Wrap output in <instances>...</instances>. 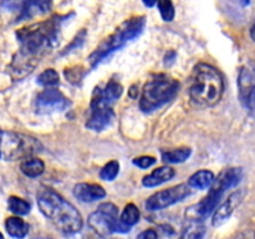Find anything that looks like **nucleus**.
<instances>
[{"label":"nucleus","mask_w":255,"mask_h":239,"mask_svg":"<svg viewBox=\"0 0 255 239\" xmlns=\"http://www.w3.org/2000/svg\"><path fill=\"white\" fill-rule=\"evenodd\" d=\"M146 6H153V5H156V1H144L143 2Z\"/></svg>","instance_id":"2f4dec72"},{"label":"nucleus","mask_w":255,"mask_h":239,"mask_svg":"<svg viewBox=\"0 0 255 239\" xmlns=\"http://www.w3.org/2000/svg\"><path fill=\"white\" fill-rule=\"evenodd\" d=\"M0 151L6 159L29 158L36 152L41 151V144L34 137L26 134L15 133V132H4L0 138Z\"/></svg>","instance_id":"6e6552de"},{"label":"nucleus","mask_w":255,"mask_h":239,"mask_svg":"<svg viewBox=\"0 0 255 239\" xmlns=\"http://www.w3.org/2000/svg\"><path fill=\"white\" fill-rule=\"evenodd\" d=\"M0 157H1V151H0Z\"/></svg>","instance_id":"c9c22d12"},{"label":"nucleus","mask_w":255,"mask_h":239,"mask_svg":"<svg viewBox=\"0 0 255 239\" xmlns=\"http://www.w3.org/2000/svg\"><path fill=\"white\" fill-rule=\"evenodd\" d=\"M224 92V81L217 69L207 64L196 66L192 76L189 95L196 104L211 107L221 101Z\"/></svg>","instance_id":"7ed1b4c3"},{"label":"nucleus","mask_w":255,"mask_h":239,"mask_svg":"<svg viewBox=\"0 0 255 239\" xmlns=\"http://www.w3.org/2000/svg\"><path fill=\"white\" fill-rule=\"evenodd\" d=\"M59 74L54 69L45 70L37 77V84L40 86L46 87V89H54V87H56L59 85Z\"/></svg>","instance_id":"b1692460"},{"label":"nucleus","mask_w":255,"mask_h":239,"mask_svg":"<svg viewBox=\"0 0 255 239\" xmlns=\"http://www.w3.org/2000/svg\"><path fill=\"white\" fill-rule=\"evenodd\" d=\"M74 196L85 203L99 201L106 197L104 187L97 183H79L74 187Z\"/></svg>","instance_id":"4468645a"},{"label":"nucleus","mask_w":255,"mask_h":239,"mask_svg":"<svg viewBox=\"0 0 255 239\" xmlns=\"http://www.w3.org/2000/svg\"><path fill=\"white\" fill-rule=\"evenodd\" d=\"M122 92H124V87L121 86L119 81L116 80H110L109 84L101 89V87H96L94 91V95L96 97H99L101 101H104L105 104L112 106L114 102H116L117 100L121 97Z\"/></svg>","instance_id":"2eb2a0df"},{"label":"nucleus","mask_w":255,"mask_h":239,"mask_svg":"<svg viewBox=\"0 0 255 239\" xmlns=\"http://www.w3.org/2000/svg\"><path fill=\"white\" fill-rule=\"evenodd\" d=\"M37 206L40 212L64 233L74 234L81 231L84 222L80 212L52 189L44 188L39 192Z\"/></svg>","instance_id":"f03ea898"},{"label":"nucleus","mask_w":255,"mask_h":239,"mask_svg":"<svg viewBox=\"0 0 255 239\" xmlns=\"http://www.w3.org/2000/svg\"><path fill=\"white\" fill-rule=\"evenodd\" d=\"M60 17L29 25L17 30L19 51L12 57L10 72L14 79H22L34 71L42 57L49 54L59 42Z\"/></svg>","instance_id":"f257e3e1"},{"label":"nucleus","mask_w":255,"mask_h":239,"mask_svg":"<svg viewBox=\"0 0 255 239\" xmlns=\"http://www.w3.org/2000/svg\"><path fill=\"white\" fill-rule=\"evenodd\" d=\"M7 207H9L10 212L17 214V216H25L31 209V206H30L29 202L15 196H11L7 199Z\"/></svg>","instance_id":"5701e85b"},{"label":"nucleus","mask_w":255,"mask_h":239,"mask_svg":"<svg viewBox=\"0 0 255 239\" xmlns=\"http://www.w3.org/2000/svg\"><path fill=\"white\" fill-rule=\"evenodd\" d=\"M144 26H146V17L144 16H133L129 17L128 20L122 22L114 34L110 35L109 37L104 40V42L96 47L94 52L90 55L89 62L91 67L97 66L104 59H106L110 54L114 51L122 49L125 45L128 44L129 41L138 37L143 32Z\"/></svg>","instance_id":"20e7f679"},{"label":"nucleus","mask_w":255,"mask_h":239,"mask_svg":"<svg viewBox=\"0 0 255 239\" xmlns=\"http://www.w3.org/2000/svg\"><path fill=\"white\" fill-rule=\"evenodd\" d=\"M51 4L47 1H27L22 2L21 9H20V16L17 21L24 19H29V17L37 16V15L46 14L50 10Z\"/></svg>","instance_id":"f3484780"},{"label":"nucleus","mask_w":255,"mask_h":239,"mask_svg":"<svg viewBox=\"0 0 255 239\" xmlns=\"http://www.w3.org/2000/svg\"><path fill=\"white\" fill-rule=\"evenodd\" d=\"M0 239H5V238H4V236H2L1 233H0Z\"/></svg>","instance_id":"473e14b6"},{"label":"nucleus","mask_w":255,"mask_h":239,"mask_svg":"<svg viewBox=\"0 0 255 239\" xmlns=\"http://www.w3.org/2000/svg\"><path fill=\"white\" fill-rule=\"evenodd\" d=\"M5 228L10 237L16 239H22L29 233V224L19 217H9L5 222Z\"/></svg>","instance_id":"a211bd4d"},{"label":"nucleus","mask_w":255,"mask_h":239,"mask_svg":"<svg viewBox=\"0 0 255 239\" xmlns=\"http://www.w3.org/2000/svg\"><path fill=\"white\" fill-rule=\"evenodd\" d=\"M20 169H21V172L25 176L30 177V178H35V177L41 176L45 169V164L40 158L29 157V158H25L21 162Z\"/></svg>","instance_id":"aec40b11"},{"label":"nucleus","mask_w":255,"mask_h":239,"mask_svg":"<svg viewBox=\"0 0 255 239\" xmlns=\"http://www.w3.org/2000/svg\"><path fill=\"white\" fill-rule=\"evenodd\" d=\"M214 173L213 172L208 171V169H201V171L196 172L189 177L188 186L191 188L197 189H207L213 184L214 182Z\"/></svg>","instance_id":"6ab92c4d"},{"label":"nucleus","mask_w":255,"mask_h":239,"mask_svg":"<svg viewBox=\"0 0 255 239\" xmlns=\"http://www.w3.org/2000/svg\"><path fill=\"white\" fill-rule=\"evenodd\" d=\"M252 234H253V233H247V232H244V233L239 234V236L237 237L236 239H255V236H253V237H252V238H251Z\"/></svg>","instance_id":"c756f323"},{"label":"nucleus","mask_w":255,"mask_h":239,"mask_svg":"<svg viewBox=\"0 0 255 239\" xmlns=\"http://www.w3.org/2000/svg\"><path fill=\"white\" fill-rule=\"evenodd\" d=\"M34 239H47V238H34Z\"/></svg>","instance_id":"f704fd0d"},{"label":"nucleus","mask_w":255,"mask_h":239,"mask_svg":"<svg viewBox=\"0 0 255 239\" xmlns=\"http://www.w3.org/2000/svg\"><path fill=\"white\" fill-rule=\"evenodd\" d=\"M137 239H158V234H157V232L154 229H147V231H143L142 233H139Z\"/></svg>","instance_id":"c85d7f7f"},{"label":"nucleus","mask_w":255,"mask_h":239,"mask_svg":"<svg viewBox=\"0 0 255 239\" xmlns=\"http://www.w3.org/2000/svg\"><path fill=\"white\" fill-rule=\"evenodd\" d=\"M139 221V209L137 208V206H134L133 203H129L125 207L124 212L121 214V218H120V222H121L124 226L133 227L134 224L138 223Z\"/></svg>","instance_id":"4be33fe9"},{"label":"nucleus","mask_w":255,"mask_h":239,"mask_svg":"<svg viewBox=\"0 0 255 239\" xmlns=\"http://www.w3.org/2000/svg\"><path fill=\"white\" fill-rule=\"evenodd\" d=\"M242 177H243V169L241 167H233V168H227L222 171L219 176L214 178L213 184L211 186L207 197H204L198 204L189 208L191 211L188 213H191V212L193 213V219L196 222L206 219L207 217L213 213L224 193L229 188L236 187L241 182Z\"/></svg>","instance_id":"39448f33"},{"label":"nucleus","mask_w":255,"mask_h":239,"mask_svg":"<svg viewBox=\"0 0 255 239\" xmlns=\"http://www.w3.org/2000/svg\"><path fill=\"white\" fill-rule=\"evenodd\" d=\"M154 163H156V158L152 156H141L133 159V164L139 168H149Z\"/></svg>","instance_id":"cd10ccee"},{"label":"nucleus","mask_w":255,"mask_h":239,"mask_svg":"<svg viewBox=\"0 0 255 239\" xmlns=\"http://www.w3.org/2000/svg\"><path fill=\"white\" fill-rule=\"evenodd\" d=\"M191 194V187L186 183H181L178 186L171 187L168 189L156 192L152 194L146 202V208L151 212L162 211L169 206L183 201L186 197Z\"/></svg>","instance_id":"1a4fd4ad"},{"label":"nucleus","mask_w":255,"mask_h":239,"mask_svg":"<svg viewBox=\"0 0 255 239\" xmlns=\"http://www.w3.org/2000/svg\"><path fill=\"white\" fill-rule=\"evenodd\" d=\"M246 189H238V191L233 192V193H232L231 196H229L228 198L216 209L213 219H212V224H213L214 227H219L222 226V224L226 223V222L231 218L232 214H233L234 209L242 203V201H243L244 197H246Z\"/></svg>","instance_id":"ddd939ff"},{"label":"nucleus","mask_w":255,"mask_h":239,"mask_svg":"<svg viewBox=\"0 0 255 239\" xmlns=\"http://www.w3.org/2000/svg\"><path fill=\"white\" fill-rule=\"evenodd\" d=\"M251 36H252V39H253L254 41H255V22H254L253 27H252V29H251Z\"/></svg>","instance_id":"7c9ffc66"},{"label":"nucleus","mask_w":255,"mask_h":239,"mask_svg":"<svg viewBox=\"0 0 255 239\" xmlns=\"http://www.w3.org/2000/svg\"><path fill=\"white\" fill-rule=\"evenodd\" d=\"M89 226L105 238L112 233H127L131 229L120 222L119 208L110 202L100 204L97 211L89 217Z\"/></svg>","instance_id":"0eeeda50"},{"label":"nucleus","mask_w":255,"mask_h":239,"mask_svg":"<svg viewBox=\"0 0 255 239\" xmlns=\"http://www.w3.org/2000/svg\"><path fill=\"white\" fill-rule=\"evenodd\" d=\"M204 234H206V228L198 222H193L188 228H186L182 239H203Z\"/></svg>","instance_id":"393cba45"},{"label":"nucleus","mask_w":255,"mask_h":239,"mask_svg":"<svg viewBox=\"0 0 255 239\" xmlns=\"http://www.w3.org/2000/svg\"><path fill=\"white\" fill-rule=\"evenodd\" d=\"M1 136H2V131H1V129H0V138H1Z\"/></svg>","instance_id":"72a5a7b5"},{"label":"nucleus","mask_w":255,"mask_h":239,"mask_svg":"<svg viewBox=\"0 0 255 239\" xmlns=\"http://www.w3.org/2000/svg\"><path fill=\"white\" fill-rule=\"evenodd\" d=\"M179 82L173 77L158 74L152 77L143 87L139 107L143 112H152L161 109L177 95Z\"/></svg>","instance_id":"423d86ee"},{"label":"nucleus","mask_w":255,"mask_h":239,"mask_svg":"<svg viewBox=\"0 0 255 239\" xmlns=\"http://www.w3.org/2000/svg\"><path fill=\"white\" fill-rule=\"evenodd\" d=\"M192 149L188 147L162 152V159L166 163H182L191 157Z\"/></svg>","instance_id":"412c9836"},{"label":"nucleus","mask_w":255,"mask_h":239,"mask_svg":"<svg viewBox=\"0 0 255 239\" xmlns=\"http://www.w3.org/2000/svg\"><path fill=\"white\" fill-rule=\"evenodd\" d=\"M156 5L158 6L159 12H161V16L164 21H172L174 19V6L172 4V1L169 0H163V1H157Z\"/></svg>","instance_id":"bb28decb"},{"label":"nucleus","mask_w":255,"mask_h":239,"mask_svg":"<svg viewBox=\"0 0 255 239\" xmlns=\"http://www.w3.org/2000/svg\"><path fill=\"white\" fill-rule=\"evenodd\" d=\"M238 86L242 104L255 117V62H249L242 67Z\"/></svg>","instance_id":"9d476101"},{"label":"nucleus","mask_w":255,"mask_h":239,"mask_svg":"<svg viewBox=\"0 0 255 239\" xmlns=\"http://www.w3.org/2000/svg\"><path fill=\"white\" fill-rule=\"evenodd\" d=\"M70 106V101L57 89H45L40 92L35 101V109L40 115H49L61 112Z\"/></svg>","instance_id":"9b49d317"},{"label":"nucleus","mask_w":255,"mask_h":239,"mask_svg":"<svg viewBox=\"0 0 255 239\" xmlns=\"http://www.w3.org/2000/svg\"><path fill=\"white\" fill-rule=\"evenodd\" d=\"M176 174L174 169L172 167L164 166L159 167V168L154 169L152 173L147 174L146 177H143L142 179V184L144 187H148V188H152V187H157L159 184L164 183V182H168L169 179H172Z\"/></svg>","instance_id":"dca6fc26"},{"label":"nucleus","mask_w":255,"mask_h":239,"mask_svg":"<svg viewBox=\"0 0 255 239\" xmlns=\"http://www.w3.org/2000/svg\"><path fill=\"white\" fill-rule=\"evenodd\" d=\"M115 117L112 106L105 104L101 100L92 95L91 105H90V116L87 119L86 127L92 131H104L111 124Z\"/></svg>","instance_id":"f8f14e48"},{"label":"nucleus","mask_w":255,"mask_h":239,"mask_svg":"<svg viewBox=\"0 0 255 239\" xmlns=\"http://www.w3.org/2000/svg\"><path fill=\"white\" fill-rule=\"evenodd\" d=\"M120 172V163L117 161H111L102 167L100 177L105 181H114Z\"/></svg>","instance_id":"a878e982"}]
</instances>
